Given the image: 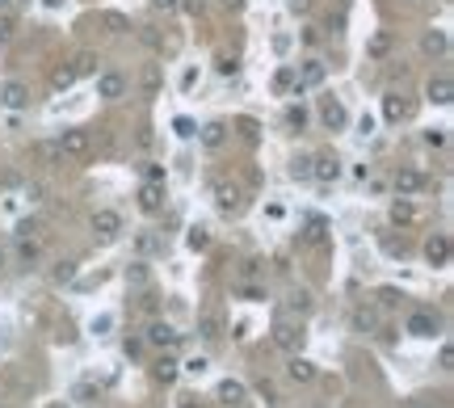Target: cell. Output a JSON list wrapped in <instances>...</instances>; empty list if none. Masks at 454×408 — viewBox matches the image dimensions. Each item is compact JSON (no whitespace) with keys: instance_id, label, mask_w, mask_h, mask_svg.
Returning <instances> with one entry per match:
<instances>
[{"instance_id":"cell-51","label":"cell","mask_w":454,"mask_h":408,"mask_svg":"<svg viewBox=\"0 0 454 408\" xmlns=\"http://www.w3.org/2000/svg\"><path fill=\"white\" fill-rule=\"evenodd\" d=\"M303 122H307V114H303V110H290V127L303 131Z\"/></svg>"},{"instance_id":"cell-1","label":"cell","mask_w":454,"mask_h":408,"mask_svg":"<svg viewBox=\"0 0 454 408\" xmlns=\"http://www.w3.org/2000/svg\"><path fill=\"white\" fill-rule=\"evenodd\" d=\"M147 345H156V350H177L181 345V333L173 328V324H164V320H156V324H147V337H143Z\"/></svg>"},{"instance_id":"cell-47","label":"cell","mask_w":454,"mask_h":408,"mask_svg":"<svg viewBox=\"0 0 454 408\" xmlns=\"http://www.w3.org/2000/svg\"><path fill=\"white\" fill-rule=\"evenodd\" d=\"M26 198H30V202H43V185H38V182H26Z\"/></svg>"},{"instance_id":"cell-22","label":"cell","mask_w":454,"mask_h":408,"mask_svg":"<svg viewBox=\"0 0 454 408\" xmlns=\"http://www.w3.org/2000/svg\"><path fill=\"white\" fill-rule=\"evenodd\" d=\"M72 85H76V68H72V63H59V68L51 72V89L63 93V89H72Z\"/></svg>"},{"instance_id":"cell-28","label":"cell","mask_w":454,"mask_h":408,"mask_svg":"<svg viewBox=\"0 0 454 408\" xmlns=\"http://www.w3.org/2000/svg\"><path fill=\"white\" fill-rule=\"evenodd\" d=\"M295 89V68H278L273 72V93H290Z\"/></svg>"},{"instance_id":"cell-55","label":"cell","mask_w":454,"mask_h":408,"mask_svg":"<svg viewBox=\"0 0 454 408\" xmlns=\"http://www.w3.org/2000/svg\"><path fill=\"white\" fill-rule=\"evenodd\" d=\"M46 9H63V0H43Z\"/></svg>"},{"instance_id":"cell-15","label":"cell","mask_w":454,"mask_h":408,"mask_svg":"<svg viewBox=\"0 0 454 408\" xmlns=\"http://www.w3.org/2000/svg\"><path fill=\"white\" fill-rule=\"evenodd\" d=\"M0 101H4L9 110H26V105H30V89H26L21 80H9V85L0 89Z\"/></svg>"},{"instance_id":"cell-48","label":"cell","mask_w":454,"mask_h":408,"mask_svg":"<svg viewBox=\"0 0 454 408\" xmlns=\"http://www.w3.org/2000/svg\"><path fill=\"white\" fill-rule=\"evenodd\" d=\"M425 143H429V147H442V143H446V131H425Z\"/></svg>"},{"instance_id":"cell-49","label":"cell","mask_w":454,"mask_h":408,"mask_svg":"<svg viewBox=\"0 0 454 408\" xmlns=\"http://www.w3.org/2000/svg\"><path fill=\"white\" fill-rule=\"evenodd\" d=\"M105 26H110V30H114V34H122V30H127V21H122V17H118V13H110V17H105Z\"/></svg>"},{"instance_id":"cell-14","label":"cell","mask_w":454,"mask_h":408,"mask_svg":"<svg viewBox=\"0 0 454 408\" xmlns=\"http://www.w3.org/2000/svg\"><path fill=\"white\" fill-rule=\"evenodd\" d=\"M404 328H408L412 337H438V328H442V324H438V316H429V312H412Z\"/></svg>"},{"instance_id":"cell-30","label":"cell","mask_w":454,"mask_h":408,"mask_svg":"<svg viewBox=\"0 0 454 408\" xmlns=\"http://www.w3.org/2000/svg\"><path fill=\"white\" fill-rule=\"evenodd\" d=\"M290 177H295V182H307V177H312V156H295V160H290Z\"/></svg>"},{"instance_id":"cell-5","label":"cell","mask_w":454,"mask_h":408,"mask_svg":"<svg viewBox=\"0 0 454 408\" xmlns=\"http://www.w3.org/2000/svg\"><path fill=\"white\" fill-rule=\"evenodd\" d=\"M320 118H324V127H328V131H345V127H349V110H345L337 97H324Z\"/></svg>"},{"instance_id":"cell-52","label":"cell","mask_w":454,"mask_h":408,"mask_svg":"<svg viewBox=\"0 0 454 408\" xmlns=\"http://www.w3.org/2000/svg\"><path fill=\"white\" fill-rule=\"evenodd\" d=\"M383 51H387V38H383V34H379V38H374V43H370V55H374V59H379V55H383Z\"/></svg>"},{"instance_id":"cell-26","label":"cell","mask_w":454,"mask_h":408,"mask_svg":"<svg viewBox=\"0 0 454 408\" xmlns=\"http://www.w3.org/2000/svg\"><path fill=\"white\" fill-rule=\"evenodd\" d=\"M72 278H76V261H72V257L51 270V282H55V286H63V282H72Z\"/></svg>"},{"instance_id":"cell-10","label":"cell","mask_w":454,"mask_h":408,"mask_svg":"<svg viewBox=\"0 0 454 408\" xmlns=\"http://www.w3.org/2000/svg\"><path fill=\"white\" fill-rule=\"evenodd\" d=\"M421 189H425V173L421 169H400L396 173V194L400 198H416Z\"/></svg>"},{"instance_id":"cell-42","label":"cell","mask_w":454,"mask_h":408,"mask_svg":"<svg viewBox=\"0 0 454 408\" xmlns=\"http://www.w3.org/2000/svg\"><path fill=\"white\" fill-rule=\"evenodd\" d=\"M206 358H189V362H181V370H189V375H206Z\"/></svg>"},{"instance_id":"cell-53","label":"cell","mask_w":454,"mask_h":408,"mask_svg":"<svg viewBox=\"0 0 454 408\" xmlns=\"http://www.w3.org/2000/svg\"><path fill=\"white\" fill-rule=\"evenodd\" d=\"M286 4H290V13H307L312 9V0H286Z\"/></svg>"},{"instance_id":"cell-4","label":"cell","mask_w":454,"mask_h":408,"mask_svg":"<svg viewBox=\"0 0 454 408\" xmlns=\"http://www.w3.org/2000/svg\"><path fill=\"white\" fill-rule=\"evenodd\" d=\"M93 231H97L101 240H118V231H122V215H118V211H110V206L93 211Z\"/></svg>"},{"instance_id":"cell-12","label":"cell","mask_w":454,"mask_h":408,"mask_svg":"<svg viewBox=\"0 0 454 408\" xmlns=\"http://www.w3.org/2000/svg\"><path fill=\"white\" fill-rule=\"evenodd\" d=\"M215 206H219L223 215H236V211H240V185H231V182L215 185Z\"/></svg>"},{"instance_id":"cell-41","label":"cell","mask_w":454,"mask_h":408,"mask_svg":"<svg viewBox=\"0 0 454 408\" xmlns=\"http://www.w3.org/2000/svg\"><path fill=\"white\" fill-rule=\"evenodd\" d=\"M143 345H147V341H139V337H127L122 354H127V358H139V354H143Z\"/></svg>"},{"instance_id":"cell-9","label":"cell","mask_w":454,"mask_h":408,"mask_svg":"<svg viewBox=\"0 0 454 408\" xmlns=\"http://www.w3.org/2000/svg\"><path fill=\"white\" fill-rule=\"evenodd\" d=\"M312 177H316V182H337V177H341V160H337V156H332V152H324V156H312Z\"/></svg>"},{"instance_id":"cell-6","label":"cell","mask_w":454,"mask_h":408,"mask_svg":"<svg viewBox=\"0 0 454 408\" xmlns=\"http://www.w3.org/2000/svg\"><path fill=\"white\" fill-rule=\"evenodd\" d=\"M164 182H143L139 185V206L147 211V215H156V211H164Z\"/></svg>"},{"instance_id":"cell-13","label":"cell","mask_w":454,"mask_h":408,"mask_svg":"<svg viewBox=\"0 0 454 408\" xmlns=\"http://www.w3.org/2000/svg\"><path fill=\"white\" fill-rule=\"evenodd\" d=\"M425 93H429V101H433V105H450V101H454V80H450V76H429Z\"/></svg>"},{"instance_id":"cell-17","label":"cell","mask_w":454,"mask_h":408,"mask_svg":"<svg viewBox=\"0 0 454 408\" xmlns=\"http://www.w3.org/2000/svg\"><path fill=\"white\" fill-rule=\"evenodd\" d=\"M152 375H156V383H177V375H181V362H177V358L164 350V358L152 366Z\"/></svg>"},{"instance_id":"cell-21","label":"cell","mask_w":454,"mask_h":408,"mask_svg":"<svg viewBox=\"0 0 454 408\" xmlns=\"http://www.w3.org/2000/svg\"><path fill=\"white\" fill-rule=\"evenodd\" d=\"M391 224H416V206H412V198H396L391 202Z\"/></svg>"},{"instance_id":"cell-58","label":"cell","mask_w":454,"mask_h":408,"mask_svg":"<svg viewBox=\"0 0 454 408\" xmlns=\"http://www.w3.org/2000/svg\"><path fill=\"white\" fill-rule=\"evenodd\" d=\"M181 408H202V404H194V400H181Z\"/></svg>"},{"instance_id":"cell-45","label":"cell","mask_w":454,"mask_h":408,"mask_svg":"<svg viewBox=\"0 0 454 408\" xmlns=\"http://www.w3.org/2000/svg\"><path fill=\"white\" fill-rule=\"evenodd\" d=\"M236 72H240V63H236V59H219V76H236Z\"/></svg>"},{"instance_id":"cell-16","label":"cell","mask_w":454,"mask_h":408,"mask_svg":"<svg viewBox=\"0 0 454 408\" xmlns=\"http://www.w3.org/2000/svg\"><path fill=\"white\" fill-rule=\"evenodd\" d=\"M324 76H328V72H324V63H320V59H307V63L295 72V80H299L303 89H312V85H324Z\"/></svg>"},{"instance_id":"cell-31","label":"cell","mask_w":454,"mask_h":408,"mask_svg":"<svg viewBox=\"0 0 454 408\" xmlns=\"http://www.w3.org/2000/svg\"><path fill=\"white\" fill-rule=\"evenodd\" d=\"M354 324H358V328H366V333H374V328H379V312H374V308H358Z\"/></svg>"},{"instance_id":"cell-56","label":"cell","mask_w":454,"mask_h":408,"mask_svg":"<svg viewBox=\"0 0 454 408\" xmlns=\"http://www.w3.org/2000/svg\"><path fill=\"white\" fill-rule=\"evenodd\" d=\"M227 9H240V4H244V0H223Z\"/></svg>"},{"instance_id":"cell-57","label":"cell","mask_w":454,"mask_h":408,"mask_svg":"<svg viewBox=\"0 0 454 408\" xmlns=\"http://www.w3.org/2000/svg\"><path fill=\"white\" fill-rule=\"evenodd\" d=\"M9 4H13V0H0V13H9Z\"/></svg>"},{"instance_id":"cell-40","label":"cell","mask_w":454,"mask_h":408,"mask_svg":"<svg viewBox=\"0 0 454 408\" xmlns=\"http://www.w3.org/2000/svg\"><path fill=\"white\" fill-rule=\"evenodd\" d=\"M143 182H164V169L152 164V160H143Z\"/></svg>"},{"instance_id":"cell-27","label":"cell","mask_w":454,"mask_h":408,"mask_svg":"<svg viewBox=\"0 0 454 408\" xmlns=\"http://www.w3.org/2000/svg\"><path fill=\"white\" fill-rule=\"evenodd\" d=\"M185 244H189L194 253H202V249L211 244V231H206V227H202V224H198V227H189V236H185Z\"/></svg>"},{"instance_id":"cell-19","label":"cell","mask_w":454,"mask_h":408,"mask_svg":"<svg viewBox=\"0 0 454 408\" xmlns=\"http://www.w3.org/2000/svg\"><path fill=\"white\" fill-rule=\"evenodd\" d=\"M219 404H227V408L244 404V383H240V379H223V383H219Z\"/></svg>"},{"instance_id":"cell-29","label":"cell","mask_w":454,"mask_h":408,"mask_svg":"<svg viewBox=\"0 0 454 408\" xmlns=\"http://www.w3.org/2000/svg\"><path fill=\"white\" fill-rule=\"evenodd\" d=\"M72 68H76V76H89V72H97V55H93V51H80V55L72 59Z\"/></svg>"},{"instance_id":"cell-46","label":"cell","mask_w":454,"mask_h":408,"mask_svg":"<svg viewBox=\"0 0 454 408\" xmlns=\"http://www.w3.org/2000/svg\"><path fill=\"white\" fill-rule=\"evenodd\" d=\"M9 38H13V17L0 13V43H9Z\"/></svg>"},{"instance_id":"cell-39","label":"cell","mask_w":454,"mask_h":408,"mask_svg":"<svg viewBox=\"0 0 454 408\" xmlns=\"http://www.w3.org/2000/svg\"><path fill=\"white\" fill-rule=\"evenodd\" d=\"M173 131H177V135H181V139H194V135H198V127H194V118H177V122H173Z\"/></svg>"},{"instance_id":"cell-8","label":"cell","mask_w":454,"mask_h":408,"mask_svg":"<svg viewBox=\"0 0 454 408\" xmlns=\"http://www.w3.org/2000/svg\"><path fill=\"white\" fill-rule=\"evenodd\" d=\"M122 93H127V76L122 72H101L97 76V97L101 101H118Z\"/></svg>"},{"instance_id":"cell-3","label":"cell","mask_w":454,"mask_h":408,"mask_svg":"<svg viewBox=\"0 0 454 408\" xmlns=\"http://www.w3.org/2000/svg\"><path fill=\"white\" fill-rule=\"evenodd\" d=\"M303 337H307V333H303L299 324H286V320L273 328V345L286 350V354H299V350H303Z\"/></svg>"},{"instance_id":"cell-11","label":"cell","mask_w":454,"mask_h":408,"mask_svg":"<svg viewBox=\"0 0 454 408\" xmlns=\"http://www.w3.org/2000/svg\"><path fill=\"white\" fill-rule=\"evenodd\" d=\"M383 118H387V122H404V118H412V101H404L400 93H387V97H383Z\"/></svg>"},{"instance_id":"cell-59","label":"cell","mask_w":454,"mask_h":408,"mask_svg":"<svg viewBox=\"0 0 454 408\" xmlns=\"http://www.w3.org/2000/svg\"><path fill=\"white\" fill-rule=\"evenodd\" d=\"M0 270H4V249H0Z\"/></svg>"},{"instance_id":"cell-32","label":"cell","mask_w":454,"mask_h":408,"mask_svg":"<svg viewBox=\"0 0 454 408\" xmlns=\"http://www.w3.org/2000/svg\"><path fill=\"white\" fill-rule=\"evenodd\" d=\"M17 261H21V266H34V261H38V244H34V240H21V244H17Z\"/></svg>"},{"instance_id":"cell-2","label":"cell","mask_w":454,"mask_h":408,"mask_svg":"<svg viewBox=\"0 0 454 408\" xmlns=\"http://www.w3.org/2000/svg\"><path fill=\"white\" fill-rule=\"evenodd\" d=\"M59 152L63 156H89V147H93V139H89V131H80V127H72V131H59Z\"/></svg>"},{"instance_id":"cell-18","label":"cell","mask_w":454,"mask_h":408,"mask_svg":"<svg viewBox=\"0 0 454 408\" xmlns=\"http://www.w3.org/2000/svg\"><path fill=\"white\" fill-rule=\"evenodd\" d=\"M286 375H290L295 383H312V379H316V366L307 362L303 354H290V362H286Z\"/></svg>"},{"instance_id":"cell-35","label":"cell","mask_w":454,"mask_h":408,"mask_svg":"<svg viewBox=\"0 0 454 408\" xmlns=\"http://www.w3.org/2000/svg\"><path fill=\"white\" fill-rule=\"evenodd\" d=\"M114 328V316L110 312H101V316H93V324H89V333H97V337H105Z\"/></svg>"},{"instance_id":"cell-23","label":"cell","mask_w":454,"mask_h":408,"mask_svg":"<svg viewBox=\"0 0 454 408\" xmlns=\"http://www.w3.org/2000/svg\"><path fill=\"white\" fill-rule=\"evenodd\" d=\"M198 333H202L206 341H219V337H223V320L215 316V312H206V316H198Z\"/></svg>"},{"instance_id":"cell-25","label":"cell","mask_w":454,"mask_h":408,"mask_svg":"<svg viewBox=\"0 0 454 408\" xmlns=\"http://www.w3.org/2000/svg\"><path fill=\"white\" fill-rule=\"evenodd\" d=\"M286 312H299V316H303V312H312V291H303V286H299V291H290V295H286Z\"/></svg>"},{"instance_id":"cell-44","label":"cell","mask_w":454,"mask_h":408,"mask_svg":"<svg viewBox=\"0 0 454 408\" xmlns=\"http://www.w3.org/2000/svg\"><path fill=\"white\" fill-rule=\"evenodd\" d=\"M438 366H442V370H454V350H450V345H442V354H438Z\"/></svg>"},{"instance_id":"cell-34","label":"cell","mask_w":454,"mask_h":408,"mask_svg":"<svg viewBox=\"0 0 454 408\" xmlns=\"http://www.w3.org/2000/svg\"><path fill=\"white\" fill-rule=\"evenodd\" d=\"M38 231H43V224H38V219H21V224H17V240H34Z\"/></svg>"},{"instance_id":"cell-38","label":"cell","mask_w":454,"mask_h":408,"mask_svg":"<svg viewBox=\"0 0 454 408\" xmlns=\"http://www.w3.org/2000/svg\"><path fill=\"white\" fill-rule=\"evenodd\" d=\"M127 282H147V266H143V261H131V266H127Z\"/></svg>"},{"instance_id":"cell-37","label":"cell","mask_w":454,"mask_h":408,"mask_svg":"<svg viewBox=\"0 0 454 408\" xmlns=\"http://www.w3.org/2000/svg\"><path fill=\"white\" fill-rule=\"evenodd\" d=\"M38 156H43V160H51V164H59V160H63L59 143H38Z\"/></svg>"},{"instance_id":"cell-50","label":"cell","mask_w":454,"mask_h":408,"mask_svg":"<svg viewBox=\"0 0 454 408\" xmlns=\"http://www.w3.org/2000/svg\"><path fill=\"white\" fill-rule=\"evenodd\" d=\"M240 273H244V278H257V273H261V261H244Z\"/></svg>"},{"instance_id":"cell-60","label":"cell","mask_w":454,"mask_h":408,"mask_svg":"<svg viewBox=\"0 0 454 408\" xmlns=\"http://www.w3.org/2000/svg\"><path fill=\"white\" fill-rule=\"evenodd\" d=\"M51 408H72V404H51Z\"/></svg>"},{"instance_id":"cell-33","label":"cell","mask_w":454,"mask_h":408,"mask_svg":"<svg viewBox=\"0 0 454 408\" xmlns=\"http://www.w3.org/2000/svg\"><path fill=\"white\" fill-rule=\"evenodd\" d=\"M236 295H240L244 303H261V299H265V291H261V286H253V282H244V286H236Z\"/></svg>"},{"instance_id":"cell-43","label":"cell","mask_w":454,"mask_h":408,"mask_svg":"<svg viewBox=\"0 0 454 408\" xmlns=\"http://www.w3.org/2000/svg\"><path fill=\"white\" fill-rule=\"evenodd\" d=\"M303 240H307V244H320V240H324V224H312L303 231Z\"/></svg>"},{"instance_id":"cell-24","label":"cell","mask_w":454,"mask_h":408,"mask_svg":"<svg viewBox=\"0 0 454 408\" xmlns=\"http://www.w3.org/2000/svg\"><path fill=\"white\" fill-rule=\"evenodd\" d=\"M198 139H202L206 147H223V139H227V127H223V122H206V127L198 131Z\"/></svg>"},{"instance_id":"cell-54","label":"cell","mask_w":454,"mask_h":408,"mask_svg":"<svg viewBox=\"0 0 454 408\" xmlns=\"http://www.w3.org/2000/svg\"><path fill=\"white\" fill-rule=\"evenodd\" d=\"M152 4H156V9H164V13H173V9H177L181 0H152Z\"/></svg>"},{"instance_id":"cell-36","label":"cell","mask_w":454,"mask_h":408,"mask_svg":"<svg viewBox=\"0 0 454 408\" xmlns=\"http://www.w3.org/2000/svg\"><path fill=\"white\" fill-rule=\"evenodd\" d=\"M135 249H139V253H143V257H147V253H156V249H160V240H156V236H152V231H139Z\"/></svg>"},{"instance_id":"cell-20","label":"cell","mask_w":454,"mask_h":408,"mask_svg":"<svg viewBox=\"0 0 454 408\" xmlns=\"http://www.w3.org/2000/svg\"><path fill=\"white\" fill-rule=\"evenodd\" d=\"M446 46H450L446 30H429V34L421 38V51H425V55H446Z\"/></svg>"},{"instance_id":"cell-7","label":"cell","mask_w":454,"mask_h":408,"mask_svg":"<svg viewBox=\"0 0 454 408\" xmlns=\"http://www.w3.org/2000/svg\"><path fill=\"white\" fill-rule=\"evenodd\" d=\"M425 257H429V266H450V236L446 231H433L425 240Z\"/></svg>"}]
</instances>
